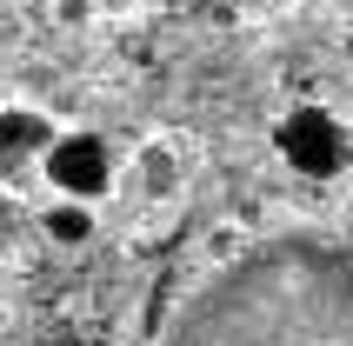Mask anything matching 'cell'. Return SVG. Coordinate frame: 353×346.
Masks as SVG:
<instances>
[{"label":"cell","mask_w":353,"mask_h":346,"mask_svg":"<svg viewBox=\"0 0 353 346\" xmlns=\"http://www.w3.org/2000/svg\"><path fill=\"white\" fill-rule=\"evenodd\" d=\"M100 7H107V14H134L140 0H100Z\"/></svg>","instance_id":"52a82bcc"},{"label":"cell","mask_w":353,"mask_h":346,"mask_svg":"<svg viewBox=\"0 0 353 346\" xmlns=\"http://www.w3.org/2000/svg\"><path fill=\"white\" fill-rule=\"evenodd\" d=\"M40 173L67 200H100L120 173V154L107 147V134H54L47 154H40Z\"/></svg>","instance_id":"3957f363"},{"label":"cell","mask_w":353,"mask_h":346,"mask_svg":"<svg viewBox=\"0 0 353 346\" xmlns=\"http://www.w3.org/2000/svg\"><path fill=\"white\" fill-rule=\"evenodd\" d=\"M274 154L287 160L300 180H340V173L353 167V134H347V120H340L334 107L300 100V107H287V114H280Z\"/></svg>","instance_id":"7a4b0ae2"},{"label":"cell","mask_w":353,"mask_h":346,"mask_svg":"<svg viewBox=\"0 0 353 346\" xmlns=\"http://www.w3.org/2000/svg\"><path fill=\"white\" fill-rule=\"evenodd\" d=\"M40 233H47L54 247H87V240H94V200H67V193H60L54 207L40 213Z\"/></svg>","instance_id":"8992f818"},{"label":"cell","mask_w":353,"mask_h":346,"mask_svg":"<svg viewBox=\"0 0 353 346\" xmlns=\"http://www.w3.org/2000/svg\"><path fill=\"white\" fill-rule=\"evenodd\" d=\"M134 167H140L134 180H140V193H147V200H174L180 180H187V167H180V147H174V140H147Z\"/></svg>","instance_id":"5b68a950"},{"label":"cell","mask_w":353,"mask_h":346,"mask_svg":"<svg viewBox=\"0 0 353 346\" xmlns=\"http://www.w3.org/2000/svg\"><path fill=\"white\" fill-rule=\"evenodd\" d=\"M167 346H353V247L287 233L187 293Z\"/></svg>","instance_id":"6da1fadb"},{"label":"cell","mask_w":353,"mask_h":346,"mask_svg":"<svg viewBox=\"0 0 353 346\" xmlns=\"http://www.w3.org/2000/svg\"><path fill=\"white\" fill-rule=\"evenodd\" d=\"M47 140H54V120L40 107H27V100L0 107V173L7 180H27L40 167V154H47Z\"/></svg>","instance_id":"277c9868"}]
</instances>
